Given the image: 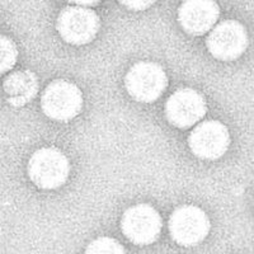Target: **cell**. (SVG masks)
I'll return each mask as SVG.
<instances>
[{"label": "cell", "mask_w": 254, "mask_h": 254, "mask_svg": "<svg viewBox=\"0 0 254 254\" xmlns=\"http://www.w3.org/2000/svg\"><path fill=\"white\" fill-rule=\"evenodd\" d=\"M69 160L60 150L45 147L29 159L28 174L32 182L44 190H54L65 183L69 177Z\"/></svg>", "instance_id": "cell-1"}, {"label": "cell", "mask_w": 254, "mask_h": 254, "mask_svg": "<svg viewBox=\"0 0 254 254\" xmlns=\"http://www.w3.org/2000/svg\"><path fill=\"white\" fill-rule=\"evenodd\" d=\"M167 85L165 71L155 63L144 61L136 64L126 75V88L131 97L145 103L156 101Z\"/></svg>", "instance_id": "cell-2"}, {"label": "cell", "mask_w": 254, "mask_h": 254, "mask_svg": "<svg viewBox=\"0 0 254 254\" xmlns=\"http://www.w3.org/2000/svg\"><path fill=\"white\" fill-rule=\"evenodd\" d=\"M83 95L75 84L66 80H55L42 95V110L50 119L67 121L74 119L81 110Z\"/></svg>", "instance_id": "cell-3"}, {"label": "cell", "mask_w": 254, "mask_h": 254, "mask_svg": "<svg viewBox=\"0 0 254 254\" xmlns=\"http://www.w3.org/2000/svg\"><path fill=\"white\" fill-rule=\"evenodd\" d=\"M169 230L172 238L181 246H197L207 237L210 221L201 208L183 206L177 208L171 216Z\"/></svg>", "instance_id": "cell-4"}, {"label": "cell", "mask_w": 254, "mask_h": 254, "mask_svg": "<svg viewBox=\"0 0 254 254\" xmlns=\"http://www.w3.org/2000/svg\"><path fill=\"white\" fill-rule=\"evenodd\" d=\"M98 28L99 18L92 9L69 6L59 15V33L71 45L89 44L97 35Z\"/></svg>", "instance_id": "cell-5"}, {"label": "cell", "mask_w": 254, "mask_h": 254, "mask_svg": "<svg viewBox=\"0 0 254 254\" xmlns=\"http://www.w3.org/2000/svg\"><path fill=\"white\" fill-rule=\"evenodd\" d=\"M162 217L149 205H136L122 217V231L128 240L139 246H147L158 239L162 231Z\"/></svg>", "instance_id": "cell-6"}, {"label": "cell", "mask_w": 254, "mask_h": 254, "mask_svg": "<svg viewBox=\"0 0 254 254\" xmlns=\"http://www.w3.org/2000/svg\"><path fill=\"white\" fill-rule=\"evenodd\" d=\"M248 45L246 28L237 20H224L207 37L211 55L219 60L230 61L239 58Z\"/></svg>", "instance_id": "cell-7"}, {"label": "cell", "mask_w": 254, "mask_h": 254, "mask_svg": "<svg viewBox=\"0 0 254 254\" xmlns=\"http://www.w3.org/2000/svg\"><path fill=\"white\" fill-rule=\"evenodd\" d=\"M228 128L219 121H206L199 124L190 135V150L202 159H217L228 150Z\"/></svg>", "instance_id": "cell-8"}, {"label": "cell", "mask_w": 254, "mask_h": 254, "mask_svg": "<svg viewBox=\"0 0 254 254\" xmlns=\"http://www.w3.org/2000/svg\"><path fill=\"white\" fill-rule=\"evenodd\" d=\"M165 113L172 125L187 128L202 119L206 113V102L193 89H181L168 99Z\"/></svg>", "instance_id": "cell-9"}, {"label": "cell", "mask_w": 254, "mask_h": 254, "mask_svg": "<svg viewBox=\"0 0 254 254\" xmlns=\"http://www.w3.org/2000/svg\"><path fill=\"white\" fill-rule=\"evenodd\" d=\"M220 9L215 0H185L179 8V23L190 35H205L217 22Z\"/></svg>", "instance_id": "cell-10"}, {"label": "cell", "mask_w": 254, "mask_h": 254, "mask_svg": "<svg viewBox=\"0 0 254 254\" xmlns=\"http://www.w3.org/2000/svg\"><path fill=\"white\" fill-rule=\"evenodd\" d=\"M4 89L10 103L14 106H22L36 95L37 80L32 72L18 71L6 78Z\"/></svg>", "instance_id": "cell-11"}, {"label": "cell", "mask_w": 254, "mask_h": 254, "mask_svg": "<svg viewBox=\"0 0 254 254\" xmlns=\"http://www.w3.org/2000/svg\"><path fill=\"white\" fill-rule=\"evenodd\" d=\"M18 51L10 38L0 35V75L9 71L15 65Z\"/></svg>", "instance_id": "cell-12"}, {"label": "cell", "mask_w": 254, "mask_h": 254, "mask_svg": "<svg viewBox=\"0 0 254 254\" xmlns=\"http://www.w3.org/2000/svg\"><path fill=\"white\" fill-rule=\"evenodd\" d=\"M88 253H124V247L120 244L117 240L112 239V238H98V239L93 240L87 248Z\"/></svg>", "instance_id": "cell-13"}, {"label": "cell", "mask_w": 254, "mask_h": 254, "mask_svg": "<svg viewBox=\"0 0 254 254\" xmlns=\"http://www.w3.org/2000/svg\"><path fill=\"white\" fill-rule=\"evenodd\" d=\"M126 8L132 9V10H144L153 5L155 0H120Z\"/></svg>", "instance_id": "cell-14"}, {"label": "cell", "mask_w": 254, "mask_h": 254, "mask_svg": "<svg viewBox=\"0 0 254 254\" xmlns=\"http://www.w3.org/2000/svg\"><path fill=\"white\" fill-rule=\"evenodd\" d=\"M69 1H71V3L80 6H89V5H94V4L99 3V0H69Z\"/></svg>", "instance_id": "cell-15"}]
</instances>
